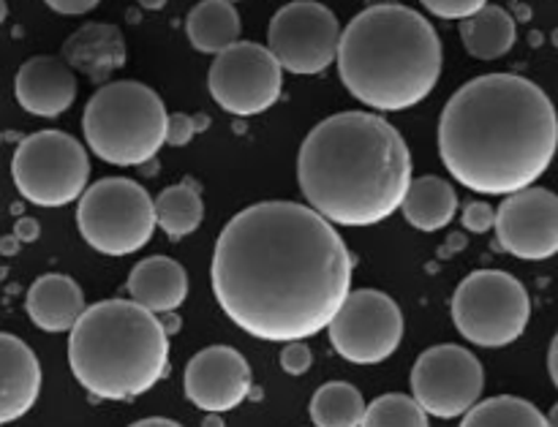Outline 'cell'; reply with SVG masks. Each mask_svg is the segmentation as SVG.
<instances>
[{
  "label": "cell",
  "mask_w": 558,
  "mask_h": 427,
  "mask_svg": "<svg viewBox=\"0 0 558 427\" xmlns=\"http://www.w3.org/2000/svg\"><path fill=\"white\" fill-rule=\"evenodd\" d=\"M210 283L223 314L267 343L319 335L352 292V256L330 221L298 202H259L218 234Z\"/></svg>",
  "instance_id": "cell-1"
},
{
  "label": "cell",
  "mask_w": 558,
  "mask_h": 427,
  "mask_svg": "<svg viewBox=\"0 0 558 427\" xmlns=\"http://www.w3.org/2000/svg\"><path fill=\"white\" fill-rule=\"evenodd\" d=\"M556 150V107L526 76H477L458 87L441 112V163L474 194L510 196L529 188L548 172Z\"/></svg>",
  "instance_id": "cell-2"
},
{
  "label": "cell",
  "mask_w": 558,
  "mask_h": 427,
  "mask_svg": "<svg viewBox=\"0 0 558 427\" xmlns=\"http://www.w3.org/2000/svg\"><path fill=\"white\" fill-rule=\"evenodd\" d=\"M298 183L311 210L332 227H374L401 210L412 185V152L381 114H332L305 136Z\"/></svg>",
  "instance_id": "cell-3"
},
{
  "label": "cell",
  "mask_w": 558,
  "mask_h": 427,
  "mask_svg": "<svg viewBox=\"0 0 558 427\" xmlns=\"http://www.w3.org/2000/svg\"><path fill=\"white\" fill-rule=\"evenodd\" d=\"M336 65L360 103L376 112H403L425 101L439 82V33L409 5H368L341 30Z\"/></svg>",
  "instance_id": "cell-4"
},
{
  "label": "cell",
  "mask_w": 558,
  "mask_h": 427,
  "mask_svg": "<svg viewBox=\"0 0 558 427\" xmlns=\"http://www.w3.org/2000/svg\"><path fill=\"white\" fill-rule=\"evenodd\" d=\"M69 365L93 398H140L169 370L167 327L134 300H104L82 310L69 330Z\"/></svg>",
  "instance_id": "cell-5"
},
{
  "label": "cell",
  "mask_w": 558,
  "mask_h": 427,
  "mask_svg": "<svg viewBox=\"0 0 558 427\" xmlns=\"http://www.w3.org/2000/svg\"><path fill=\"white\" fill-rule=\"evenodd\" d=\"M167 107L153 87L134 80L107 82L82 114L87 150L112 167H142L167 139Z\"/></svg>",
  "instance_id": "cell-6"
},
{
  "label": "cell",
  "mask_w": 558,
  "mask_h": 427,
  "mask_svg": "<svg viewBox=\"0 0 558 427\" xmlns=\"http://www.w3.org/2000/svg\"><path fill=\"white\" fill-rule=\"evenodd\" d=\"M76 229L104 256H131L156 232L153 199L129 178H104L76 199Z\"/></svg>",
  "instance_id": "cell-7"
},
{
  "label": "cell",
  "mask_w": 558,
  "mask_h": 427,
  "mask_svg": "<svg viewBox=\"0 0 558 427\" xmlns=\"http://www.w3.org/2000/svg\"><path fill=\"white\" fill-rule=\"evenodd\" d=\"M532 300L523 283L501 270H477L463 278L452 297V321L469 343L505 349L526 332Z\"/></svg>",
  "instance_id": "cell-8"
},
{
  "label": "cell",
  "mask_w": 558,
  "mask_h": 427,
  "mask_svg": "<svg viewBox=\"0 0 558 427\" xmlns=\"http://www.w3.org/2000/svg\"><path fill=\"white\" fill-rule=\"evenodd\" d=\"M11 178L31 205L63 207L85 194L90 158L82 142L65 131H38L14 150Z\"/></svg>",
  "instance_id": "cell-9"
},
{
  "label": "cell",
  "mask_w": 558,
  "mask_h": 427,
  "mask_svg": "<svg viewBox=\"0 0 558 427\" xmlns=\"http://www.w3.org/2000/svg\"><path fill=\"white\" fill-rule=\"evenodd\" d=\"M207 90L223 112L234 118H254L278 103L283 69L262 44L238 41L216 54L207 71Z\"/></svg>",
  "instance_id": "cell-10"
},
{
  "label": "cell",
  "mask_w": 558,
  "mask_h": 427,
  "mask_svg": "<svg viewBox=\"0 0 558 427\" xmlns=\"http://www.w3.org/2000/svg\"><path fill=\"white\" fill-rule=\"evenodd\" d=\"M341 22L316 0H294L276 11L267 27V49L283 71L298 76L322 74L336 63Z\"/></svg>",
  "instance_id": "cell-11"
},
{
  "label": "cell",
  "mask_w": 558,
  "mask_h": 427,
  "mask_svg": "<svg viewBox=\"0 0 558 427\" xmlns=\"http://www.w3.org/2000/svg\"><path fill=\"white\" fill-rule=\"evenodd\" d=\"M330 343L347 363L379 365L396 354L403 338V314L392 297L376 289L349 292L327 325Z\"/></svg>",
  "instance_id": "cell-12"
},
{
  "label": "cell",
  "mask_w": 558,
  "mask_h": 427,
  "mask_svg": "<svg viewBox=\"0 0 558 427\" xmlns=\"http://www.w3.org/2000/svg\"><path fill=\"white\" fill-rule=\"evenodd\" d=\"M483 390V365L463 346H430L412 368V398L428 417H463L480 401Z\"/></svg>",
  "instance_id": "cell-13"
},
{
  "label": "cell",
  "mask_w": 558,
  "mask_h": 427,
  "mask_svg": "<svg viewBox=\"0 0 558 427\" xmlns=\"http://www.w3.org/2000/svg\"><path fill=\"white\" fill-rule=\"evenodd\" d=\"M494 227L507 254L523 261L550 259L558 254V196L537 185L505 196Z\"/></svg>",
  "instance_id": "cell-14"
},
{
  "label": "cell",
  "mask_w": 558,
  "mask_h": 427,
  "mask_svg": "<svg viewBox=\"0 0 558 427\" xmlns=\"http://www.w3.org/2000/svg\"><path fill=\"white\" fill-rule=\"evenodd\" d=\"M185 398L207 414L238 408L251 392V368L232 346L202 349L183 374Z\"/></svg>",
  "instance_id": "cell-15"
},
{
  "label": "cell",
  "mask_w": 558,
  "mask_h": 427,
  "mask_svg": "<svg viewBox=\"0 0 558 427\" xmlns=\"http://www.w3.org/2000/svg\"><path fill=\"white\" fill-rule=\"evenodd\" d=\"M14 96L27 114L60 118L76 98V76L63 58L38 54L16 71Z\"/></svg>",
  "instance_id": "cell-16"
},
{
  "label": "cell",
  "mask_w": 558,
  "mask_h": 427,
  "mask_svg": "<svg viewBox=\"0 0 558 427\" xmlns=\"http://www.w3.org/2000/svg\"><path fill=\"white\" fill-rule=\"evenodd\" d=\"M41 392V365L16 335L0 332V425L25 417Z\"/></svg>",
  "instance_id": "cell-17"
},
{
  "label": "cell",
  "mask_w": 558,
  "mask_h": 427,
  "mask_svg": "<svg viewBox=\"0 0 558 427\" xmlns=\"http://www.w3.org/2000/svg\"><path fill=\"white\" fill-rule=\"evenodd\" d=\"M129 294L150 314H172L189 297V276L169 256H150L131 270Z\"/></svg>",
  "instance_id": "cell-18"
},
{
  "label": "cell",
  "mask_w": 558,
  "mask_h": 427,
  "mask_svg": "<svg viewBox=\"0 0 558 427\" xmlns=\"http://www.w3.org/2000/svg\"><path fill=\"white\" fill-rule=\"evenodd\" d=\"M25 308L38 330L69 332L85 310V294L74 278L49 272L27 289Z\"/></svg>",
  "instance_id": "cell-19"
},
{
  "label": "cell",
  "mask_w": 558,
  "mask_h": 427,
  "mask_svg": "<svg viewBox=\"0 0 558 427\" xmlns=\"http://www.w3.org/2000/svg\"><path fill=\"white\" fill-rule=\"evenodd\" d=\"M63 60L90 80L104 82L125 63L123 36L114 25H85L65 41Z\"/></svg>",
  "instance_id": "cell-20"
},
{
  "label": "cell",
  "mask_w": 558,
  "mask_h": 427,
  "mask_svg": "<svg viewBox=\"0 0 558 427\" xmlns=\"http://www.w3.org/2000/svg\"><path fill=\"white\" fill-rule=\"evenodd\" d=\"M401 212L420 232H439L450 227L458 212V194L445 178L425 174L412 180L401 202Z\"/></svg>",
  "instance_id": "cell-21"
},
{
  "label": "cell",
  "mask_w": 558,
  "mask_h": 427,
  "mask_svg": "<svg viewBox=\"0 0 558 427\" xmlns=\"http://www.w3.org/2000/svg\"><path fill=\"white\" fill-rule=\"evenodd\" d=\"M243 22L234 3L227 0H202L185 16V36L196 52L221 54L240 41Z\"/></svg>",
  "instance_id": "cell-22"
},
{
  "label": "cell",
  "mask_w": 558,
  "mask_h": 427,
  "mask_svg": "<svg viewBox=\"0 0 558 427\" xmlns=\"http://www.w3.org/2000/svg\"><path fill=\"white\" fill-rule=\"evenodd\" d=\"M518 27L501 5H483L477 14L461 20V41L477 60H499L515 47Z\"/></svg>",
  "instance_id": "cell-23"
},
{
  "label": "cell",
  "mask_w": 558,
  "mask_h": 427,
  "mask_svg": "<svg viewBox=\"0 0 558 427\" xmlns=\"http://www.w3.org/2000/svg\"><path fill=\"white\" fill-rule=\"evenodd\" d=\"M153 210H156V227L172 240H183L194 234L202 227V218H205L199 191L191 183L163 188L153 199Z\"/></svg>",
  "instance_id": "cell-24"
},
{
  "label": "cell",
  "mask_w": 558,
  "mask_h": 427,
  "mask_svg": "<svg viewBox=\"0 0 558 427\" xmlns=\"http://www.w3.org/2000/svg\"><path fill=\"white\" fill-rule=\"evenodd\" d=\"M365 401L347 381H330L311 398V423L316 427H360Z\"/></svg>",
  "instance_id": "cell-25"
},
{
  "label": "cell",
  "mask_w": 558,
  "mask_h": 427,
  "mask_svg": "<svg viewBox=\"0 0 558 427\" xmlns=\"http://www.w3.org/2000/svg\"><path fill=\"white\" fill-rule=\"evenodd\" d=\"M461 427H548V417L523 398L499 395L474 403L463 414Z\"/></svg>",
  "instance_id": "cell-26"
},
{
  "label": "cell",
  "mask_w": 558,
  "mask_h": 427,
  "mask_svg": "<svg viewBox=\"0 0 558 427\" xmlns=\"http://www.w3.org/2000/svg\"><path fill=\"white\" fill-rule=\"evenodd\" d=\"M360 427H428V414L420 408L414 398L392 392L365 406Z\"/></svg>",
  "instance_id": "cell-27"
},
{
  "label": "cell",
  "mask_w": 558,
  "mask_h": 427,
  "mask_svg": "<svg viewBox=\"0 0 558 427\" xmlns=\"http://www.w3.org/2000/svg\"><path fill=\"white\" fill-rule=\"evenodd\" d=\"M428 14L439 16V20H466V16L477 14L488 0H420Z\"/></svg>",
  "instance_id": "cell-28"
},
{
  "label": "cell",
  "mask_w": 558,
  "mask_h": 427,
  "mask_svg": "<svg viewBox=\"0 0 558 427\" xmlns=\"http://www.w3.org/2000/svg\"><path fill=\"white\" fill-rule=\"evenodd\" d=\"M314 365V354L303 341H292L281 349V368L289 376H305Z\"/></svg>",
  "instance_id": "cell-29"
},
{
  "label": "cell",
  "mask_w": 558,
  "mask_h": 427,
  "mask_svg": "<svg viewBox=\"0 0 558 427\" xmlns=\"http://www.w3.org/2000/svg\"><path fill=\"white\" fill-rule=\"evenodd\" d=\"M461 221H463V227L469 229V232L485 234V232H490V229H494L496 210L488 205V202H469V205L463 207Z\"/></svg>",
  "instance_id": "cell-30"
},
{
  "label": "cell",
  "mask_w": 558,
  "mask_h": 427,
  "mask_svg": "<svg viewBox=\"0 0 558 427\" xmlns=\"http://www.w3.org/2000/svg\"><path fill=\"white\" fill-rule=\"evenodd\" d=\"M196 120L189 118V114L183 112H174L167 118V139H163V145H172V147H185L191 145V139H194L196 134Z\"/></svg>",
  "instance_id": "cell-31"
},
{
  "label": "cell",
  "mask_w": 558,
  "mask_h": 427,
  "mask_svg": "<svg viewBox=\"0 0 558 427\" xmlns=\"http://www.w3.org/2000/svg\"><path fill=\"white\" fill-rule=\"evenodd\" d=\"M44 3H47L52 11H58V14L82 16V14H87V11L96 9L101 0H44Z\"/></svg>",
  "instance_id": "cell-32"
},
{
  "label": "cell",
  "mask_w": 558,
  "mask_h": 427,
  "mask_svg": "<svg viewBox=\"0 0 558 427\" xmlns=\"http://www.w3.org/2000/svg\"><path fill=\"white\" fill-rule=\"evenodd\" d=\"M38 234H41L38 221H33V218H22V221H16L14 240H20V243H33V240H38Z\"/></svg>",
  "instance_id": "cell-33"
},
{
  "label": "cell",
  "mask_w": 558,
  "mask_h": 427,
  "mask_svg": "<svg viewBox=\"0 0 558 427\" xmlns=\"http://www.w3.org/2000/svg\"><path fill=\"white\" fill-rule=\"evenodd\" d=\"M548 370H550V379H554L556 390H558V332L550 343V352H548Z\"/></svg>",
  "instance_id": "cell-34"
},
{
  "label": "cell",
  "mask_w": 558,
  "mask_h": 427,
  "mask_svg": "<svg viewBox=\"0 0 558 427\" xmlns=\"http://www.w3.org/2000/svg\"><path fill=\"white\" fill-rule=\"evenodd\" d=\"M131 427H183V425H178V423H174V419L150 417V419H140V423H134Z\"/></svg>",
  "instance_id": "cell-35"
},
{
  "label": "cell",
  "mask_w": 558,
  "mask_h": 427,
  "mask_svg": "<svg viewBox=\"0 0 558 427\" xmlns=\"http://www.w3.org/2000/svg\"><path fill=\"white\" fill-rule=\"evenodd\" d=\"M140 5L147 11H161L167 5V0H140Z\"/></svg>",
  "instance_id": "cell-36"
},
{
  "label": "cell",
  "mask_w": 558,
  "mask_h": 427,
  "mask_svg": "<svg viewBox=\"0 0 558 427\" xmlns=\"http://www.w3.org/2000/svg\"><path fill=\"white\" fill-rule=\"evenodd\" d=\"M202 427H223L221 414H207L205 423H202Z\"/></svg>",
  "instance_id": "cell-37"
},
{
  "label": "cell",
  "mask_w": 558,
  "mask_h": 427,
  "mask_svg": "<svg viewBox=\"0 0 558 427\" xmlns=\"http://www.w3.org/2000/svg\"><path fill=\"white\" fill-rule=\"evenodd\" d=\"M548 427H558V403L554 408H550V414H548Z\"/></svg>",
  "instance_id": "cell-38"
},
{
  "label": "cell",
  "mask_w": 558,
  "mask_h": 427,
  "mask_svg": "<svg viewBox=\"0 0 558 427\" xmlns=\"http://www.w3.org/2000/svg\"><path fill=\"white\" fill-rule=\"evenodd\" d=\"M5 14H9V9H5V0H0V22L5 20Z\"/></svg>",
  "instance_id": "cell-39"
},
{
  "label": "cell",
  "mask_w": 558,
  "mask_h": 427,
  "mask_svg": "<svg viewBox=\"0 0 558 427\" xmlns=\"http://www.w3.org/2000/svg\"><path fill=\"white\" fill-rule=\"evenodd\" d=\"M227 3H238V0H227Z\"/></svg>",
  "instance_id": "cell-40"
}]
</instances>
